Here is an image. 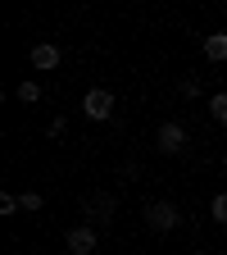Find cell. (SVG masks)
<instances>
[{
  "label": "cell",
  "mask_w": 227,
  "mask_h": 255,
  "mask_svg": "<svg viewBox=\"0 0 227 255\" xmlns=\"http://www.w3.org/2000/svg\"><path fill=\"white\" fill-rule=\"evenodd\" d=\"M146 223H150L154 233H173L177 223H182V214H177L173 201H150V205H146Z\"/></svg>",
  "instance_id": "1"
},
{
  "label": "cell",
  "mask_w": 227,
  "mask_h": 255,
  "mask_svg": "<svg viewBox=\"0 0 227 255\" xmlns=\"http://www.w3.org/2000/svg\"><path fill=\"white\" fill-rule=\"evenodd\" d=\"M27 64H32L37 73H50V69H59V64H64V50H59L55 41H37V46L27 50Z\"/></svg>",
  "instance_id": "2"
},
{
  "label": "cell",
  "mask_w": 227,
  "mask_h": 255,
  "mask_svg": "<svg viewBox=\"0 0 227 255\" xmlns=\"http://www.w3.org/2000/svg\"><path fill=\"white\" fill-rule=\"evenodd\" d=\"M82 114H86V119H95V123H105V119L114 114V91H105V87L86 91V101H82Z\"/></svg>",
  "instance_id": "3"
},
{
  "label": "cell",
  "mask_w": 227,
  "mask_h": 255,
  "mask_svg": "<svg viewBox=\"0 0 227 255\" xmlns=\"http://www.w3.org/2000/svg\"><path fill=\"white\" fill-rule=\"evenodd\" d=\"M64 246H69V255H95V228H86V223H77V228H69V237H64Z\"/></svg>",
  "instance_id": "4"
},
{
  "label": "cell",
  "mask_w": 227,
  "mask_h": 255,
  "mask_svg": "<svg viewBox=\"0 0 227 255\" xmlns=\"http://www.w3.org/2000/svg\"><path fill=\"white\" fill-rule=\"evenodd\" d=\"M154 141H159V150H164V155H177V150L186 146V128H182V123H159Z\"/></svg>",
  "instance_id": "5"
},
{
  "label": "cell",
  "mask_w": 227,
  "mask_h": 255,
  "mask_svg": "<svg viewBox=\"0 0 227 255\" xmlns=\"http://www.w3.org/2000/svg\"><path fill=\"white\" fill-rule=\"evenodd\" d=\"M205 55H209L214 64L227 59V32H209V37H205Z\"/></svg>",
  "instance_id": "6"
},
{
  "label": "cell",
  "mask_w": 227,
  "mask_h": 255,
  "mask_svg": "<svg viewBox=\"0 0 227 255\" xmlns=\"http://www.w3.org/2000/svg\"><path fill=\"white\" fill-rule=\"evenodd\" d=\"M86 210H91V214H100V223H105V219L114 214V196H91V201H86Z\"/></svg>",
  "instance_id": "7"
},
{
  "label": "cell",
  "mask_w": 227,
  "mask_h": 255,
  "mask_svg": "<svg viewBox=\"0 0 227 255\" xmlns=\"http://www.w3.org/2000/svg\"><path fill=\"white\" fill-rule=\"evenodd\" d=\"M18 101H23V105H37V101H41V82H32V78L18 82Z\"/></svg>",
  "instance_id": "8"
},
{
  "label": "cell",
  "mask_w": 227,
  "mask_h": 255,
  "mask_svg": "<svg viewBox=\"0 0 227 255\" xmlns=\"http://www.w3.org/2000/svg\"><path fill=\"white\" fill-rule=\"evenodd\" d=\"M18 205H23V214H37V210L46 205V196H41V191H23V196H18Z\"/></svg>",
  "instance_id": "9"
},
{
  "label": "cell",
  "mask_w": 227,
  "mask_h": 255,
  "mask_svg": "<svg viewBox=\"0 0 227 255\" xmlns=\"http://www.w3.org/2000/svg\"><path fill=\"white\" fill-rule=\"evenodd\" d=\"M209 219H214V223H227V191H218V196H214V205H209Z\"/></svg>",
  "instance_id": "10"
},
{
  "label": "cell",
  "mask_w": 227,
  "mask_h": 255,
  "mask_svg": "<svg viewBox=\"0 0 227 255\" xmlns=\"http://www.w3.org/2000/svg\"><path fill=\"white\" fill-rule=\"evenodd\" d=\"M209 114H214L218 123H227V91H218L214 101H209Z\"/></svg>",
  "instance_id": "11"
},
{
  "label": "cell",
  "mask_w": 227,
  "mask_h": 255,
  "mask_svg": "<svg viewBox=\"0 0 227 255\" xmlns=\"http://www.w3.org/2000/svg\"><path fill=\"white\" fill-rule=\"evenodd\" d=\"M14 210H23L18 196H14V191H0V214H14Z\"/></svg>",
  "instance_id": "12"
},
{
  "label": "cell",
  "mask_w": 227,
  "mask_h": 255,
  "mask_svg": "<svg viewBox=\"0 0 227 255\" xmlns=\"http://www.w3.org/2000/svg\"><path fill=\"white\" fill-rule=\"evenodd\" d=\"M182 96H200V78H182Z\"/></svg>",
  "instance_id": "13"
},
{
  "label": "cell",
  "mask_w": 227,
  "mask_h": 255,
  "mask_svg": "<svg viewBox=\"0 0 227 255\" xmlns=\"http://www.w3.org/2000/svg\"><path fill=\"white\" fill-rule=\"evenodd\" d=\"M223 169H227V155H223Z\"/></svg>",
  "instance_id": "14"
}]
</instances>
